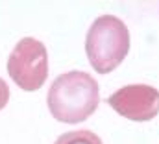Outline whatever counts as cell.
Segmentation results:
<instances>
[{
    "label": "cell",
    "instance_id": "cell-1",
    "mask_svg": "<svg viewBox=\"0 0 159 144\" xmlns=\"http://www.w3.org/2000/svg\"><path fill=\"white\" fill-rule=\"evenodd\" d=\"M46 102L56 120L80 124L87 120L100 104L98 81L83 70L65 72L50 85Z\"/></svg>",
    "mask_w": 159,
    "mask_h": 144
},
{
    "label": "cell",
    "instance_id": "cell-2",
    "mask_svg": "<svg viewBox=\"0 0 159 144\" xmlns=\"http://www.w3.org/2000/svg\"><path fill=\"white\" fill-rule=\"evenodd\" d=\"M85 52L98 74L113 72L129 52V30L115 15H100L89 28Z\"/></svg>",
    "mask_w": 159,
    "mask_h": 144
},
{
    "label": "cell",
    "instance_id": "cell-3",
    "mask_svg": "<svg viewBox=\"0 0 159 144\" xmlns=\"http://www.w3.org/2000/svg\"><path fill=\"white\" fill-rule=\"evenodd\" d=\"M7 74L22 91H39L48 76L46 46L34 37L20 39L7 57Z\"/></svg>",
    "mask_w": 159,
    "mask_h": 144
},
{
    "label": "cell",
    "instance_id": "cell-4",
    "mask_svg": "<svg viewBox=\"0 0 159 144\" xmlns=\"http://www.w3.org/2000/svg\"><path fill=\"white\" fill-rule=\"evenodd\" d=\"M107 104L128 120L148 122L159 115V91L144 83L126 85L107 98Z\"/></svg>",
    "mask_w": 159,
    "mask_h": 144
},
{
    "label": "cell",
    "instance_id": "cell-5",
    "mask_svg": "<svg viewBox=\"0 0 159 144\" xmlns=\"http://www.w3.org/2000/svg\"><path fill=\"white\" fill-rule=\"evenodd\" d=\"M56 144H104L102 139L89 131V129H76V131H67L61 137H57Z\"/></svg>",
    "mask_w": 159,
    "mask_h": 144
},
{
    "label": "cell",
    "instance_id": "cell-6",
    "mask_svg": "<svg viewBox=\"0 0 159 144\" xmlns=\"http://www.w3.org/2000/svg\"><path fill=\"white\" fill-rule=\"evenodd\" d=\"M7 102H9V87H7V83L0 78V111L7 106Z\"/></svg>",
    "mask_w": 159,
    "mask_h": 144
}]
</instances>
